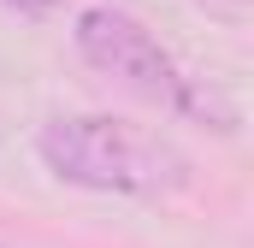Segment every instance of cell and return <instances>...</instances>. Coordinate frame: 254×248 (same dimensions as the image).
Wrapping results in <instances>:
<instances>
[{
    "label": "cell",
    "mask_w": 254,
    "mask_h": 248,
    "mask_svg": "<svg viewBox=\"0 0 254 248\" xmlns=\"http://www.w3.org/2000/svg\"><path fill=\"white\" fill-rule=\"evenodd\" d=\"M36 154L60 184L95 189V195H172L190 184V160L166 136L107 113L48 119L36 136Z\"/></svg>",
    "instance_id": "obj_1"
},
{
    "label": "cell",
    "mask_w": 254,
    "mask_h": 248,
    "mask_svg": "<svg viewBox=\"0 0 254 248\" xmlns=\"http://www.w3.org/2000/svg\"><path fill=\"white\" fill-rule=\"evenodd\" d=\"M71 42H77V54L95 71H107L113 83H125L130 95H142L148 107H166V113H184V119H207L219 130H237L231 107H219L213 89L201 95V83L184 77V65L160 48V36L142 18H130L125 6H83Z\"/></svg>",
    "instance_id": "obj_2"
},
{
    "label": "cell",
    "mask_w": 254,
    "mask_h": 248,
    "mask_svg": "<svg viewBox=\"0 0 254 248\" xmlns=\"http://www.w3.org/2000/svg\"><path fill=\"white\" fill-rule=\"evenodd\" d=\"M195 6L219 24H249V0H195Z\"/></svg>",
    "instance_id": "obj_3"
},
{
    "label": "cell",
    "mask_w": 254,
    "mask_h": 248,
    "mask_svg": "<svg viewBox=\"0 0 254 248\" xmlns=\"http://www.w3.org/2000/svg\"><path fill=\"white\" fill-rule=\"evenodd\" d=\"M0 6H6V12H18V18H48L60 0H0Z\"/></svg>",
    "instance_id": "obj_4"
}]
</instances>
